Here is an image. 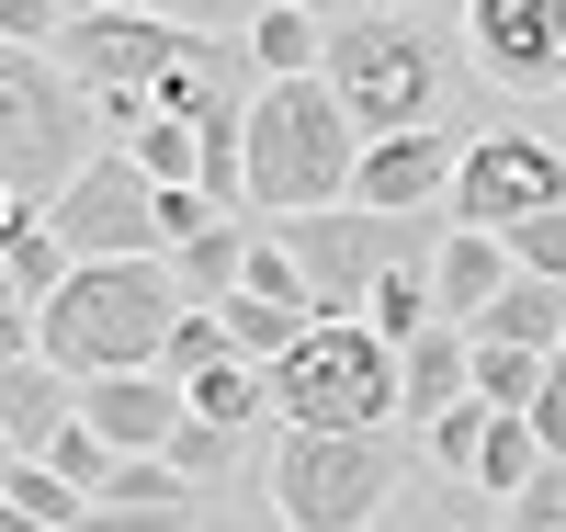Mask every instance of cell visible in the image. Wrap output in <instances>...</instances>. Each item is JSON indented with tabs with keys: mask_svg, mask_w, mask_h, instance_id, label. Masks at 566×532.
<instances>
[{
	"mask_svg": "<svg viewBox=\"0 0 566 532\" xmlns=\"http://www.w3.org/2000/svg\"><path fill=\"white\" fill-rule=\"evenodd\" d=\"M181 317H193V306H181L170 261H80V272H69V295L34 317V352L57 363L69 385H103V374H159Z\"/></svg>",
	"mask_w": 566,
	"mask_h": 532,
	"instance_id": "cell-1",
	"label": "cell"
},
{
	"mask_svg": "<svg viewBox=\"0 0 566 532\" xmlns=\"http://www.w3.org/2000/svg\"><path fill=\"white\" fill-rule=\"evenodd\" d=\"M363 181V125L340 114L328 80H261L250 103V216L261 227H295V216H328L352 205Z\"/></svg>",
	"mask_w": 566,
	"mask_h": 532,
	"instance_id": "cell-2",
	"label": "cell"
},
{
	"mask_svg": "<svg viewBox=\"0 0 566 532\" xmlns=\"http://www.w3.org/2000/svg\"><path fill=\"white\" fill-rule=\"evenodd\" d=\"M328 91H340V114L374 136H431L442 125V91H453V34L431 12H363L328 34Z\"/></svg>",
	"mask_w": 566,
	"mask_h": 532,
	"instance_id": "cell-3",
	"label": "cell"
},
{
	"mask_svg": "<svg viewBox=\"0 0 566 532\" xmlns=\"http://www.w3.org/2000/svg\"><path fill=\"white\" fill-rule=\"evenodd\" d=\"M272 419L283 430H408V352L374 317H317L272 363Z\"/></svg>",
	"mask_w": 566,
	"mask_h": 532,
	"instance_id": "cell-4",
	"label": "cell"
},
{
	"mask_svg": "<svg viewBox=\"0 0 566 532\" xmlns=\"http://www.w3.org/2000/svg\"><path fill=\"white\" fill-rule=\"evenodd\" d=\"M419 488L397 430H283L272 442V521L283 532H374Z\"/></svg>",
	"mask_w": 566,
	"mask_h": 532,
	"instance_id": "cell-5",
	"label": "cell"
},
{
	"mask_svg": "<svg viewBox=\"0 0 566 532\" xmlns=\"http://www.w3.org/2000/svg\"><path fill=\"white\" fill-rule=\"evenodd\" d=\"M91 125H103V103H91L57 58H23V45L0 58V192H12L23 216H45L91 159H103Z\"/></svg>",
	"mask_w": 566,
	"mask_h": 532,
	"instance_id": "cell-6",
	"label": "cell"
},
{
	"mask_svg": "<svg viewBox=\"0 0 566 532\" xmlns=\"http://www.w3.org/2000/svg\"><path fill=\"white\" fill-rule=\"evenodd\" d=\"M272 238L306 261V283H317V317H363V306L386 295L397 272H431L453 227H442V216H374V205H328V216L272 227Z\"/></svg>",
	"mask_w": 566,
	"mask_h": 532,
	"instance_id": "cell-7",
	"label": "cell"
},
{
	"mask_svg": "<svg viewBox=\"0 0 566 532\" xmlns=\"http://www.w3.org/2000/svg\"><path fill=\"white\" fill-rule=\"evenodd\" d=\"M555 205H566V148L533 136V125H488L453 170V227H476V238H510Z\"/></svg>",
	"mask_w": 566,
	"mask_h": 532,
	"instance_id": "cell-8",
	"label": "cell"
},
{
	"mask_svg": "<svg viewBox=\"0 0 566 532\" xmlns=\"http://www.w3.org/2000/svg\"><path fill=\"white\" fill-rule=\"evenodd\" d=\"M193 45H216V34H181V23H148V12H91V23L57 34V69L91 103H159V80L193 69Z\"/></svg>",
	"mask_w": 566,
	"mask_h": 532,
	"instance_id": "cell-9",
	"label": "cell"
},
{
	"mask_svg": "<svg viewBox=\"0 0 566 532\" xmlns=\"http://www.w3.org/2000/svg\"><path fill=\"white\" fill-rule=\"evenodd\" d=\"M45 227L69 238V261H159V181L125 148H103L57 205H45Z\"/></svg>",
	"mask_w": 566,
	"mask_h": 532,
	"instance_id": "cell-10",
	"label": "cell"
},
{
	"mask_svg": "<svg viewBox=\"0 0 566 532\" xmlns=\"http://www.w3.org/2000/svg\"><path fill=\"white\" fill-rule=\"evenodd\" d=\"M464 45H476V69L499 91H566V0H464Z\"/></svg>",
	"mask_w": 566,
	"mask_h": 532,
	"instance_id": "cell-11",
	"label": "cell"
},
{
	"mask_svg": "<svg viewBox=\"0 0 566 532\" xmlns=\"http://www.w3.org/2000/svg\"><path fill=\"white\" fill-rule=\"evenodd\" d=\"M453 170H464V148L442 125L431 136H374L352 205H374V216H453Z\"/></svg>",
	"mask_w": 566,
	"mask_h": 532,
	"instance_id": "cell-12",
	"label": "cell"
},
{
	"mask_svg": "<svg viewBox=\"0 0 566 532\" xmlns=\"http://www.w3.org/2000/svg\"><path fill=\"white\" fill-rule=\"evenodd\" d=\"M69 430H80V385L45 352H0V442H12V465H45Z\"/></svg>",
	"mask_w": 566,
	"mask_h": 532,
	"instance_id": "cell-13",
	"label": "cell"
},
{
	"mask_svg": "<svg viewBox=\"0 0 566 532\" xmlns=\"http://www.w3.org/2000/svg\"><path fill=\"white\" fill-rule=\"evenodd\" d=\"M80 419L103 430L114 453H170L181 419H193V397H181L170 374H103V385H80Z\"/></svg>",
	"mask_w": 566,
	"mask_h": 532,
	"instance_id": "cell-14",
	"label": "cell"
},
{
	"mask_svg": "<svg viewBox=\"0 0 566 532\" xmlns=\"http://www.w3.org/2000/svg\"><path fill=\"white\" fill-rule=\"evenodd\" d=\"M510 283H522V261H510V238H476V227H453L442 238V261H431V295H442V328H476Z\"/></svg>",
	"mask_w": 566,
	"mask_h": 532,
	"instance_id": "cell-15",
	"label": "cell"
},
{
	"mask_svg": "<svg viewBox=\"0 0 566 532\" xmlns=\"http://www.w3.org/2000/svg\"><path fill=\"white\" fill-rule=\"evenodd\" d=\"M69 272H80V261H69V238L45 227V216H23V205L0 216V306H23V317H45V306L69 295Z\"/></svg>",
	"mask_w": 566,
	"mask_h": 532,
	"instance_id": "cell-16",
	"label": "cell"
},
{
	"mask_svg": "<svg viewBox=\"0 0 566 532\" xmlns=\"http://www.w3.org/2000/svg\"><path fill=\"white\" fill-rule=\"evenodd\" d=\"M464 397H476V341H464V328L408 341V430H442Z\"/></svg>",
	"mask_w": 566,
	"mask_h": 532,
	"instance_id": "cell-17",
	"label": "cell"
},
{
	"mask_svg": "<svg viewBox=\"0 0 566 532\" xmlns=\"http://www.w3.org/2000/svg\"><path fill=\"white\" fill-rule=\"evenodd\" d=\"M374 532H510V510L499 499H476L464 476H419V488L374 521Z\"/></svg>",
	"mask_w": 566,
	"mask_h": 532,
	"instance_id": "cell-18",
	"label": "cell"
},
{
	"mask_svg": "<svg viewBox=\"0 0 566 532\" xmlns=\"http://www.w3.org/2000/svg\"><path fill=\"white\" fill-rule=\"evenodd\" d=\"M181 397H193V419H205V430H239V442H250V430L272 419V374L227 352L216 374H193V385H181Z\"/></svg>",
	"mask_w": 566,
	"mask_h": 532,
	"instance_id": "cell-19",
	"label": "cell"
},
{
	"mask_svg": "<svg viewBox=\"0 0 566 532\" xmlns=\"http://www.w3.org/2000/svg\"><path fill=\"white\" fill-rule=\"evenodd\" d=\"M250 69H261V80H317V69H328V23L295 12V0H272V12L250 23Z\"/></svg>",
	"mask_w": 566,
	"mask_h": 532,
	"instance_id": "cell-20",
	"label": "cell"
},
{
	"mask_svg": "<svg viewBox=\"0 0 566 532\" xmlns=\"http://www.w3.org/2000/svg\"><path fill=\"white\" fill-rule=\"evenodd\" d=\"M544 465H555V453L533 442V419H510V408H499V419H488V453H476V476H464V488H476V499H499V510H510V499H522V488H533Z\"/></svg>",
	"mask_w": 566,
	"mask_h": 532,
	"instance_id": "cell-21",
	"label": "cell"
},
{
	"mask_svg": "<svg viewBox=\"0 0 566 532\" xmlns=\"http://www.w3.org/2000/svg\"><path fill=\"white\" fill-rule=\"evenodd\" d=\"M0 510H12V521H45V532H91V499L69 488L57 465H12V476H0Z\"/></svg>",
	"mask_w": 566,
	"mask_h": 532,
	"instance_id": "cell-22",
	"label": "cell"
},
{
	"mask_svg": "<svg viewBox=\"0 0 566 532\" xmlns=\"http://www.w3.org/2000/svg\"><path fill=\"white\" fill-rule=\"evenodd\" d=\"M464 341H476V328H464ZM544 352H499V341H476V397L488 408H510V419H533V397H544Z\"/></svg>",
	"mask_w": 566,
	"mask_h": 532,
	"instance_id": "cell-23",
	"label": "cell"
},
{
	"mask_svg": "<svg viewBox=\"0 0 566 532\" xmlns=\"http://www.w3.org/2000/svg\"><path fill=\"white\" fill-rule=\"evenodd\" d=\"M125 12H148V23H181V34H216V45H250V23L272 12V0H125Z\"/></svg>",
	"mask_w": 566,
	"mask_h": 532,
	"instance_id": "cell-24",
	"label": "cell"
},
{
	"mask_svg": "<svg viewBox=\"0 0 566 532\" xmlns=\"http://www.w3.org/2000/svg\"><path fill=\"white\" fill-rule=\"evenodd\" d=\"M193 499H205V488H193L170 453H125V476H114V499H103V510H193Z\"/></svg>",
	"mask_w": 566,
	"mask_h": 532,
	"instance_id": "cell-25",
	"label": "cell"
},
{
	"mask_svg": "<svg viewBox=\"0 0 566 532\" xmlns=\"http://www.w3.org/2000/svg\"><path fill=\"white\" fill-rule=\"evenodd\" d=\"M363 317H374V328H386V341L408 352V341H431V328H442V295H431V272H397V283H386V295H374Z\"/></svg>",
	"mask_w": 566,
	"mask_h": 532,
	"instance_id": "cell-26",
	"label": "cell"
},
{
	"mask_svg": "<svg viewBox=\"0 0 566 532\" xmlns=\"http://www.w3.org/2000/svg\"><path fill=\"white\" fill-rule=\"evenodd\" d=\"M488 419H499L488 397H464V408H453L442 430H419V453H431V476H476V453H488Z\"/></svg>",
	"mask_w": 566,
	"mask_h": 532,
	"instance_id": "cell-27",
	"label": "cell"
},
{
	"mask_svg": "<svg viewBox=\"0 0 566 532\" xmlns=\"http://www.w3.org/2000/svg\"><path fill=\"white\" fill-rule=\"evenodd\" d=\"M45 465H57L69 488L91 499V510H103V499H114V476H125V453H114V442H103V430H91V419H80V430H69V442L45 453Z\"/></svg>",
	"mask_w": 566,
	"mask_h": 532,
	"instance_id": "cell-28",
	"label": "cell"
},
{
	"mask_svg": "<svg viewBox=\"0 0 566 532\" xmlns=\"http://www.w3.org/2000/svg\"><path fill=\"white\" fill-rule=\"evenodd\" d=\"M170 465L193 476V488H227V476H239V430H205V419H181V442H170Z\"/></svg>",
	"mask_w": 566,
	"mask_h": 532,
	"instance_id": "cell-29",
	"label": "cell"
},
{
	"mask_svg": "<svg viewBox=\"0 0 566 532\" xmlns=\"http://www.w3.org/2000/svg\"><path fill=\"white\" fill-rule=\"evenodd\" d=\"M510 261H522L533 283H566V205L533 216V227H510Z\"/></svg>",
	"mask_w": 566,
	"mask_h": 532,
	"instance_id": "cell-30",
	"label": "cell"
},
{
	"mask_svg": "<svg viewBox=\"0 0 566 532\" xmlns=\"http://www.w3.org/2000/svg\"><path fill=\"white\" fill-rule=\"evenodd\" d=\"M510 532H566V453L533 476V488L522 499H510Z\"/></svg>",
	"mask_w": 566,
	"mask_h": 532,
	"instance_id": "cell-31",
	"label": "cell"
},
{
	"mask_svg": "<svg viewBox=\"0 0 566 532\" xmlns=\"http://www.w3.org/2000/svg\"><path fill=\"white\" fill-rule=\"evenodd\" d=\"M216 510L193 499V510H91V532H205Z\"/></svg>",
	"mask_w": 566,
	"mask_h": 532,
	"instance_id": "cell-32",
	"label": "cell"
},
{
	"mask_svg": "<svg viewBox=\"0 0 566 532\" xmlns=\"http://www.w3.org/2000/svg\"><path fill=\"white\" fill-rule=\"evenodd\" d=\"M533 442H544V453H566V363L544 374V397H533Z\"/></svg>",
	"mask_w": 566,
	"mask_h": 532,
	"instance_id": "cell-33",
	"label": "cell"
},
{
	"mask_svg": "<svg viewBox=\"0 0 566 532\" xmlns=\"http://www.w3.org/2000/svg\"><path fill=\"white\" fill-rule=\"evenodd\" d=\"M91 12H125V0H57V23H91Z\"/></svg>",
	"mask_w": 566,
	"mask_h": 532,
	"instance_id": "cell-34",
	"label": "cell"
},
{
	"mask_svg": "<svg viewBox=\"0 0 566 532\" xmlns=\"http://www.w3.org/2000/svg\"><path fill=\"white\" fill-rule=\"evenodd\" d=\"M374 12H431V0H374Z\"/></svg>",
	"mask_w": 566,
	"mask_h": 532,
	"instance_id": "cell-35",
	"label": "cell"
},
{
	"mask_svg": "<svg viewBox=\"0 0 566 532\" xmlns=\"http://www.w3.org/2000/svg\"><path fill=\"white\" fill-rule=\"evenodd\" d=\"M205 532H239V521H227V510H216V521H205Z\"/></svg>",
	"mask_w": 566,
	"mask_h": 532,
	"instance_id": "cell-36",
	"label": "cell"
}]
</instances>
